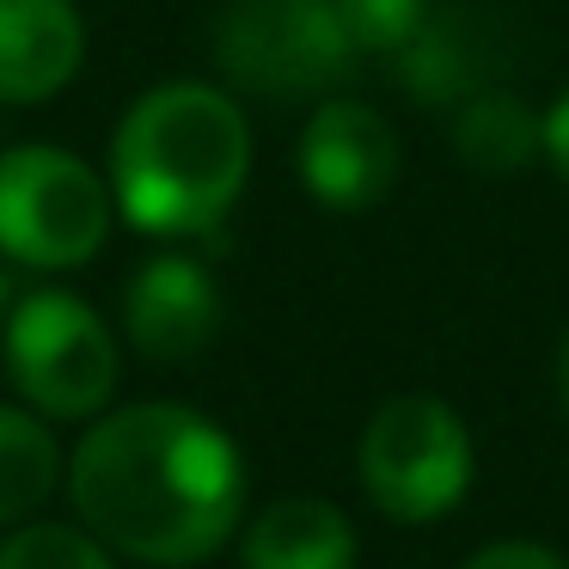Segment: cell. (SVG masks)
Instances as JSON below:
<instances>
[{
	"instance_id": "1",
	"label": "cell",
	"mask_w": 569,
	"mask_h": 569,
	"mask_svg": "<svg viewBox=\"0 0 569 569\" xmlns=\"http://www.w3.org/2000/svg\"><path fill=\"white\" fill-rule=\"evenodd\" d=\"M68 490L111 551L190 569L246 520V459L221 422L190 405H123L80 435Z\"/></svg>"
},
{
	"instance_id": "2",
	"label": "cell",
	"mask_w": 569,
	"mask_h": 569,
	"mask_svg": "<svg viewBox=\"0 0 569 569\" xmlns=\"http://www.w3.org/2000/svg\"><path fill=\"white\" fill-rule=\"evenodd\" d=\"M251 178V123L233 92L166 80L141 92L111 136V197L153 239H197L233 214Z\"/></svg>"
},
{
	"instance_id": "3",
	"label": "cell",
	"mask_w": 569,
	"mask_h": 569,
	"mask_svg": "<svg viewBox=\"0 0 569 569\" xmlns=\"http://www.w3.org/2000/svg\"><path fill=\"white\" fill-rule=\"evenodd\" d=\"M471 471H478V447L466 417L435 392L386 398L356 441L361 496L398 527H429L453 515L471 490Z\"/></svg>"
},
{
	"instance_id": "4",
	"label": "cell",
	"mask_w": 569,
	"mask_h": 569,
	"mask_svg": "<svg viewBox=\"0 0 569 569\" xmlns=\"http://www.w3.org/2000/svg\"><path fill=\"white\" fill-rule=\"evenodd\" d=\"M111 184L80 153L26 141L0 153V251L26 270H80L111 233Z\"/></svg>"
},
{
	"instance_id": "5",
	"label": "cell",
	"mask_w": 569,
	"mask_h": 569,
	"mask_svg": "<svg viewBox=\"0 0 569 569\" xmlns=\"http://www.w3.org/2000/svg\"><path fill=\"white\" fill-rule=\"evenodd\" d=\"M7 380L38 417L80 422L99 417L117 392V337L99 312L68 288H38L7 312L0 331Z\"/></svg>"
},
{
	"instance_id": "6",
	"label": "cell",
	"mask_w": 569,
	"mask_h": 569,
	"mask_svg": "<svg viewBox=\"0 0 569 569\" xmlns=\"http://www.w3.org/2000/svg\"><path fill=\"white\" fill-rule=\"evenodd\" d=\"M214 68L258 99H319L356 68L337 0H227L214 19Z\"/></svg>"
},
{
	"instance_id": "7",
	"label": "cell",
	"mask_w": 569,
	"mask_h": 569,
	"mask_svg": "<svg viewBox=\"0 0 569 569\" xmlns=\"http://www.w3.org/2000/svg\"><path fill=\"white\" fill-rule=\"evenodd\" d=\"M295 166L319 209H337V214L380 209L386 190L398 184V129L373 104L325 99L300 129Z\"/></svg>"
},
{
	"instance_id": "8",
	"label": "cell",
	"mask_w": 569,
	"mask_h": 569,
	"mask_svg": "<svg viewBox=\"0 0 569 569\" xmlns=\"http://www.w3.org/2000/svg\"><path fill=\"white\" fill-rule=\"evenodd\" d=\"M123 325H129V343L148 361L202 356L221 331V288H214L209 263L178 258V251L141 263L123 295Z\"/></svg>"
},
{
	"instance_id": "9",
	"label": "cell",
	"mask_w": 569,
	"mask_h": 569,
	"mask_svg": "<svg viewBox=\"0 0 569 569\" xmlns=\"http://www.w3.org/2000/svg\"><path fill=\"white\" fill-rule=\"evenodd\" d=\"M87 26L74 0H0V104H43L80 74Z\"/></svg>"
},
{
	"instance_id": "10",
	"label": "cell",
	"mask_w": 569,
	"mask_h": 569,
	"mask_svg": "<svg viewBox=\"0 0 569 569\" xmlns=\"http://www.w3.org/2000/svg\"><path fill=\"white\" fill-rule=\"evenodd\" d=\"M239 557L246 569H356V527L325 496H282L246 520Z\"/></svg>"
},
{
	"instance_id": "11",
	"label": "cell",
	"mask_w": 569,
	"mask_h": 569,
	"mask_svg": "<svg viewBox=\"0 0 569 569\" xmlns=\"http://www.w3.org/2000/svg\"><path fill=\"white\" fill-rule=\"evenodd\" d=\"M453 148L478 172H527L545 160V111H527L515 92H471L453 111Z\"/></svg>"
},
{
	"instance_id": "12",
	"label": "cell",
	"mask_w": 569,
	"mask_h": 569,
	"mask_svg": "<svg viewBox=\"0 0 569 569\" xmlns=\"http://www.w3.org/2000/svg\"><path fill=\"white\" fill-rule=\"evenodd\" d=\"M62 483V447L38 410L0 405V527H26Z\"/></svg>"
},
{
	"instance_id": "13",
	"label": "cell",
	"mask_w": 569,
	"mask_h": 569,
	"mask_svg": "<svg viewBox=\"0 0 569 569\" xmlns=\"http://www.w3.org/2000/svg\"><path fill=\"white\" fill-rule=\"evenodd\" d=\"M0 569H117V563L99 532L62 527V520H26L0 545Z\"/></svg>"
},
{
	"instance_id": "14",
	"label": "cell",
	"mask_w": 569,
	"mask_h": 569,
	"mask_svg": "<svg viewBox=\"0 0 569 569\" xmlns=\"http://www.w3.org/2000/svg\"><path fill=\"white\" fill-rule=\"evenodd\" d=\"M356 56H405L429 26V0H337Z\"/></svg>"
},
{
	"instance_id": "15",
	"label": "cell",
	"mask_w": 569,
	"mask_h": 569,
	"mask_svg": "<svg viewBox=\"0 0 569 569\" xmlns=\"http://www.w3.org/2000/svg\"><path fill=\"white\" fill-rule=\"evenodd\" d=\"M459 569H569V563L539 539H490V545H478Z\"/></svg>"
},
{
	"instance_id": "16",
	"label": "cell",
	"mask_w": 569,
	"mask_h": 569,
	"mask_svg": "<svg viewBox=\"0 0 569 569\" xmlns=\"http://www.w3.org/2000/svg\"><path fill=\"white\" fill-rule=\"evenodd\" d=\"M545 166L569 184V87L545 104Z\"/></svg>"
},
{
	"instance_id": "17",
	"label": "cell",
	"mask_w": 569,
	"mask_h": 569,
	"mask_svg": "<svg viewBox=\"0 0 569 569\" xmlns=\"http://www.w3.org/2000/svg\"><path fill=\"white\" fill-rule=\"evenodd\" d=\"M557 405L569 417V325H563V343H557Z\"/></svg>"
},
{
	"instance_id": "18",
	"label": "cell",
	"mask_w": 569,
	"mask_h": 569,
	"mask_svg": "<svg viewBox=\"0 0 569 569\" xmlns=\"http://www.w3.org/2000/svg\"><path fill=\"white\" fill-rule=\"evenodd\" d=\"M0 307H7V276H0Z\"/></svg>"
}]
</instances>
